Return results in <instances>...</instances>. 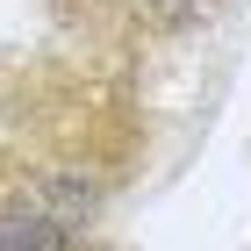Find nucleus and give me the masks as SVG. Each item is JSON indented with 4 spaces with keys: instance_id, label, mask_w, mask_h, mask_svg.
<instances>
[{
    "instance_id": "1",
    "label": "nucleus",
    "mask_w": 251,
    "mask_h": 251,
    "mask_svg": "<svg viewBox=\"0 0 251 251\" xmlns=\"http://www.w3.org/2000/svg\"><path fill=\"white\" fill-rule=\"evenodd\" d=\"M72 223L58 215L50 187H7L0 194V251H65Z\"/></svg>"
},
{
    "instance_id": "2",
    "label": "nucleus",
    "mask_w": 251,
    "mask_h": 251,
    "mask_svg": "<svg viewBox=\"0 0 251 251\" xmlns=\"http://www.w3.org/2000/svg\"><path fill=\"white\" fill-rule=\"evenodd\" d=\"M151 15H165V22H187V15H201V0H144Z\"/></svg>"
}]
</instances>
